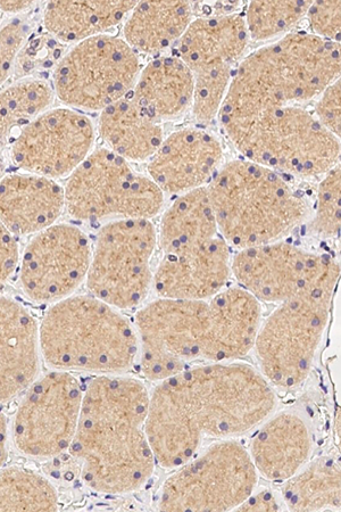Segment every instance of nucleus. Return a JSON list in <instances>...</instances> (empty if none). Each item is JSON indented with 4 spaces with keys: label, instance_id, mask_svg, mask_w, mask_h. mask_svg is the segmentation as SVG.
I'll return each mask as SVG.
<instances>
[{
    "label": "nucleus",
    "instance_id": "nucleus-39",
    "mask_svg": "<svg viewBox=\"0 0 341 512\" xmlns=\"http://www.w3.org/2000/svg\"><path fill=\"white\" fill-rule=\"evenodd\" d=\"M282 501L269 489H260L249 495L248 499L241 503L237 511H279L282 509Z\"/></svg>",
    "mask_w": 341,
    "mask_h": 512
},
{
    "label": "nucleus",
    "instance_id": "nucleus-35",
    "mask_svg": "<svg viewBox=\"0 0 341 512\" xmlns=\"http://www.w3.org/2000/svg\"><path fill=\"white\" fill-rule=\"evenodd\" d=\"M313 35L339 44L341 32V3L314 2L306 13Z\"/></svg>",
    "mask_w": 341,
    "mask_h": 512
},
{
    "label": "nucleus",
    "instance_id": "nucleus-36",
    "mask_svg": "<svg viewBox=\"0 0 341 512\" xmlns=\"http://www.w3.org/2000/svg\"><path fill=\"white\" fill-rule=\"evenodd\" d=\"M27 28L21 19L15 18L0 29V89L10 77L11 71L18 60Z\"/></svg>",
    "mask_w": 341,
    "mask_h": 512
},
{
    "label": "nucleus",
    "instance_id": "nucleus-15",
    "mask_svg": "<svg viewBox=\"0 0 341 512\" xmlns=\"http://www.w3.org/2000/svg\"><path fill=\"white\" fill-rule=\"evenodd\" d=\"M89 237L78 227L55 224L35 235L20 261L24 294L37 303H56L85 282L90 266Z\"/></svg>",
    "mask_w": 341,
    "mask_h": 512
},
{
    "label": "nucleus",
    "instance_id": "nucleus-40",
    "mask_svg": "<svg viewBox=\"0 0 341 512\" xmlns=\"http://www.w3.org/2000/svg\"><path fill=\"white\" fill-rule=\"evenodd\" d=\"M8 426L6 417L0 412V467L5 466L8 457Z\"/></svg>",
    "mask_w": 341,
    "mask_h": 512
},
{
    "label": "nucleus",
    "instance_id": "nucleus-14",
    "mask_svg": "<svg viewBox=\"0 0 341 512\" xmlns=\"http://www.w3.org/2000/svg\"><path fill=\"white\" fill-rule=\"evenodd\" d=\"M339 274V264L329 255L282 241L247 247L231 260L239 287L265 303L284 302Z\"/></svg>",
    "mask_w": 341,
    "mask_h": 512
},
{
    "label": "nucleus",
    "instance_id": "nucleus-11",
    "mask_svg": "<svg viewBox=\"0 0 341 512\" xmlns=\"http://www.w3.org/2000/svg\"><path fill=\"white\" fill-rule=\"evenodd\" d=\"M140 71L139 56L126 40L97 36L62 57L54 73V94L69 109L102 112L132 92Z\"/></svg>",
    "mask_w": 341,
    "mask_h": 512
},
{
    "label": "nucleus",
    "instance_id": "nucleus-22",
    "mask_svg": "<svg viewBox=\"0 0 341 512\" xmlns=\"http://www.w3.org/2000/svg\"><path fill=\"white\" fill-rule=\"evenodd\" d=\"M64 210V188L53 179L21 172L0 180V224L14 236L38 234Z\"/></svg>",
    "mask_w": 341,
    "mask_h": 512
},
{
    "label": "nucleus",
    "instance_id": "nucleus-16",
    "mask_svg": "<svg viewBox=\"0 0 341 512\" xmlns=\"http://www.w3.org/2000/svg\"><path fill=\"white\" fill-rule=\"evenodd\" d=\"M95 137L93 122L80 111L47 110L16 136L12 160L32 175L53 180L68 177L93 152Z\"/></svg>",
    "mask_w": 341,
    "mask_h": 512
},
{
    "label": "nucleus",
    "instance_id": "nucleus-19",
    "mask_svg": "<svg viewBox=\"0 0 341 512\" xmlns=\"http://www.w3.org/2000/svg\"><path fill=\"white\" fill-rule=\"evenodd\" d=\"M262 324L261 302L241 287L224 288L209 300L201 361H237L254 349Z\"/></svg>",
    "mask_w": 341,
    "mask_h": 512
},
{
    "label": "nucleus",
    "instance_id": "nucleus-41",
    "mask_svg": "<svg viewBox=\"0 0 341 512\" xmlns=\"http://www.w3.org/2000/svg\"><path fill=\"white\" fill-rule=\"evenodd\" d=\"M33 2H0V11L7 14H20L30 10Z\"/></svg>",
    "mask_w": 341,
    "mask_h": 512
},
{
    "label": "nucleus",
    "instance_id": "nucleus-25",
    "mask_svg": "<svg viewBox=\"0 0 341 512\" xmlns=\"http://www.w3.org/2000/svg\"><path fill=\"white\" fill-rule=\"evenodd\" d=\"M98 130L108 150L128 162L148 161L164 139L161 122L151 117L131 92L102 111Z\"/></svg>",
    "mask_w": 341,
    "mask_h": 512
},
{
    "label": "nucleus",
    "instance_id": "nucleus-28",
    "mask_svg": "<svg viewBox=\"0 0 341 512\" xmlns=\"http://www.w3.org/2000/svg\"><path fill=\"white\" fill-rule=\"evenodd\" d=\"M219 236L207 187L179 195L165 211L157 242L165 253L187 249Z\"/></svg>",
    "mask_w": 341,
    "mask_h": 512
},
{
    "label": "nucleus",
    "instance_id": "nucleus-10",
    "mask_svg": "<svg viewBox=\"0 0 341 512\" xmlns=\"http://www.w3.org/2000/svg\"><path fill=\"white\" fill-rule=\"evenodd\" d=\"M157 231L151 220L118 219L99 230L86 278L88 291L118 310L139 307L153 287Z\"/></svg>",
    "mask_w": 341,
    "mask_h": 512
},
{
    "label": "nucleus",
    "instance_id": "nucleus-26",
    "mask_svg": "<svg viewBox=\"0 0 341 512\" xmlns=\"http://www.w3.org/2000/svg\"><path fill=\"white\" fill-rule=\"evenodd\" d=\"M191 21L188 2L137 3L124 24V40L137 54L158 55L178 43Z\"/></svg>",
    "mask_w": 341,
    "mask_h": 512
},
{
    "label": "nucleus",
    "instance_id": "nucleus-27",
    "mask_svg": "<svg viewBox=\"0 0 341 512\" xmlns=\"http://www.w3.org/2000/svg\"><path fill=\"white\" fill-rule=\"evenodd\" d=\"M137 2H52L44 12L46 30L62 43L79 44L107 35L128 18Z\"/></svg>",
    "mask_w": 341,
    "mask_h": 512
},
{
    "label": "nucleus",
    "instance_id": "nucleus-31",
    "mask_svg": "<svg viewBox=\"0 0 341 512\" xmlns=\"http://www.w3.org/2000/svg\"><path fill=\"white\" fill-rule=\"evenodd\" d=\"M58 508L55 486L35 470L0 467V511H54Z\"/></svg>",
    "mask_w": 341,
    "mask_h": 512
},
{
    "label": "nucleus",
    "instance_id": "nucleus-4",
    "mask_svg": "<svg viewBox=\"0 0 341 512\" xmlns=\"http://www.w3.org/2000/svg\"><path fill=\"white\" fill-rule=\"evenodd\" d=\"M207 192L222 238L239 250L281 241L309 213L286 176L247 160L223 165Z\"/></svg>",
    "mask_w": 341,
    "mask_h": 512
},
{
    "label": "nucleus",
    "instance_id": "nucleus-13",
    "mask_svg": "<svg viewBox=\"0 0 341 512\" xmlns=\"http://www.w3.org/2000/svg\"><path fill=\"white\" fill-rule=\"evenodd\" d=\"M83 390L76 376L56 370L23 393L12 424V440L23 456L52 459L69 451L76 435Z\"/></svg>",
    "mask_w": 341,
    "mask_h": 512
},
{
    "label": "nucleus",
    "instance_id": "nucleus-7",
    "mask_svg": "<svg viewBox=\"0 0 341 512\" xmlns=\"http://www.w3.org/2000/svg\"><path fill=\"white\" fill-rule=\"evenodd\" d=\"M339 275L279 303L262 322L254 349L261 374L274 388L293 391L309 377L328 325Z\"/></svg>",
    "mask_w": 341,
    "mask_h": 512
},
{
    "label": "nucleus",
    "instance_id": "nucleus-17",
    "mask_svg": "<svg viewBox=\"0 0 341 512\" xmlns=\"http://www.w3.org/2000/svg\"><path fill=\"white\" fill-rule=\"evenodd\" d=\"M222 160V144L212 132L180 129L163 139L148 160V177L164 194L181 195L209 186Z\"/></svg>",
    "mask_w": 341,
    "mask_h": 512
},
{
    "label": "nucleus",
    "instance_id": "nucleus-21",
    "mask_svg": "<svg viewBox=\"0 0 341 512\" xmlns=\"http://www.w3.org/2000/svg\"><path fill=\"white\" fill-rule=\"evenodd\" d=\"M39 326L22 303L0 296V404L10 402L36 381Z\"/></svg>",
    "mask_w": 341,
    "mask_h": 512
},
{
    "label": "nucleus",
    "instance_id": "nucleus-5",
    "mask_svg": "<svg viewBox=\"0 0 341 512\" xmlns=\"http://www.w3.org/2000/svg\"><path fill=\"white\" fill-rule=\"evenodd\" d=\"M39 344L49 366L69 373L118 375L138 360L133 322L91 294L54 303L39 326Z\"/></svg>",
    "mask_w": 341,
    "mask_h": 512
},
{
    "label": "nucleus",
    "instance_id": "nucleus-33",
    "mask_svg": "<svg viewBox=\"0 0 341 512\" xmlns=\"http://www.w3.org/2000/svg\"><path fill=\"white\" fill-rule=\"evenodd\" d=\"M234 71V66L224 65L193 72L194 96L191 110L197 121L207 123L219 117Z\"/></svg>",
    "mask_w": 341,
    "mask_h": 512
},
{
    "label": "nucleus",
    "instance_id": "nucleus-8",
    "mask_svg": "<svg viewBox=\"0 0 341 512\" xmlns=\"http://www.w3.org/2000/svg\"><path fill=\"white\" fill-rule=\"evenodd\" d=\"M65 211L85 222L151 220L163 209L164 193L148 176L108 148H97L69 176Z\"/></svg>",
    "mask_w": 341,
    "mask_h": 512
},
{
    "label": "nucleus",
    "instance_id": "nucleus-12",
    "mask_svg": "<svg viewBox=\"0 0 341 512\" xmlns=\"http://www.w3.org/2000/svg\"><path fill=\"white\" fill-rule=\"evenodd\" d=\"M209 301L162 299L136 315L141 374L152 382L181 373L201 361Z\"/></svg>",
    "mask_w": 341,
    "mask_h": 512
},
{
    "label": "nucleus",
    "instance_id": "nucleus-20",
    "mask_svg": "<svg viewBox=\"0 0 341 512\" xmlns=\"http://www.w3.org/2000/svg\"><path fill=\"white\" fill-rule=\"evenodd\" d=\"M247 450L259 475L284 483L312 458L314 436L309 420L293 409L274 412L255 429Z\"/></svg>",
    "mask_w": 341,
    "mask_h": 512
},
{
    "label": "nucleus",
    "instance_id": "nucleus-23",
    "mask_svg": "<svg viewBox=\"0 0 341 512\" xmlns=\"http://www.w3.org/2000/svg\"><path fill=\"white\" fill-rule=\"evenodd\" d=\"M249 39L243 15L203 16L191 21L178 41L176 56L191 72L235 66L246 53Z\"/></svg>",
    "mask_w": 341,
    "mask_h": 512
},
{
    "label": "nucleus",
    "instance_id": "nucleus-38",
    "mask_svg": "<svg viewBox=\"0 0 341 512\" xmlns=\"http://www.w3.org/2000/svg\"><path fill=\"white\" fill-rule=\"evenodd\" d=\"M19 263L18 241L2 224H0V288L14 274Z\"/></svg>",
    "mask_w": 341,
    "mask_h": 512
},
{
    "label": "nucleus",
    "instance_id": "nucleus-2",
    "mask_svg": "<svg viewBox=\"0 0 341 512\" xmlns=\"http://www.w3.org/2000/svg\"><path fill=\"white\" fill-rule=\"evenodd\" d=\"M149 392L137 378L101 375L83 391L69 449L89 490L123 495L143 489L156 460L146 434Z\"/></svg>",
    "mask_w": 341,
    "mask_h": 512
},
{
    "label": "nucleus",
    "instance_id": "nucleus-30",
    "mask_svg": "<svg viewBox=\"0 0 341 512\" xmlns=\"http://www.w3.org/2000/svg\"><path fill=\"white\" fill-rule=\"evenodd\" d=\"M54 95L48 82L36 78L21 79L0 89V147L14 130L26 127L47 111Z\"/></svg>",
    "mask_w": 341,
    "mask_h": 512
},
{
    "label": "nucleus",
    "instance_id": "nucleus-24",
    "mask_svg": "<svg viewBox=\"0 0 341 512\" xmlns=\"http://www.w3.org/2000/svg\"><path fill=\"white\" fill-rule=\"evenodd\" d=\"M131 93L158 122L177 119L193 104V72L176 55L157 57L140 71Z\"/></svg>",
    "mask_w": 341,
    "mask_h": 512
},
{
    "label": "nucleus",
    "instance_id": "nucleus-37",
    "mask_svg": "<svg viewBox=\"0 0 341 512\" xmlns=\"http://www.w3.org/2000/svg\"><path fill=\"white\" fill-rule=\"evenodd\" d=\"M341 82L340 79L324 90L316 105V118L321 125L338 138L341 135Z\"/></svg>",
    "mask_w": 341,
    "mask_h": 512
},
{
    "label": "nucleus",
    "instance_id": "nucleus-32",
    "mask_svg": "<svg viewBox=\"0 0 341 512\" xmlns=\"http://www.w3.org/2000/svg\"><path fill=\"white\" fill-rule=\"evenodd\" d=\"M311 2H252L244 16L249 38L266 40L282 35L301 22Z\"/></svg>",
    "mask_w": 341,
    "mask_h": 512
},
{
    "label": "nucleus",
    "instance_id": "nucleus-3",
    "mask_svg": "<svg viewBox=\"0 0 341 512\" xmlns=\"http://www.w3.org/2000/svg\"><path fill=\"white\" fill-rule=\"evenodd\" d=\"M340 69L338 43L313 33H288L239 63L219 117L311 101L339 79Z\"/></svg>",
    "mask_w": 341,
    "mask_h": 512
},
{
    "label": "nucleus",
    "instance_id": "nucleus-29",
    "mask_svg": "<svg viewBox=\"0 0 341 512\" xmlns=\"http://www.w3.org/2000/svg\"><path fill=\"white\" fill-rule=\"evenodd\" d=\"M282 487L281 501L290 511H339L341 476L339 459L331 454L311 459Z\"/></svg>",
    "mask_w": 341,
    "mask_h": 512
},
{
    "label": "nucleus",
    "instance_id": "nucleus-18",
    "mask_svg": "<svg viewBox=\"0 0 341 512\" xmlns=\"http://www.w3.org/2000/svg\"><path fill=\"white\" fill-rule=\"evenodd\" d=\"M231 260L229 244L219 236L165 253L155 271L153 287L162 299L209 301L227 287Z\"/></svg>",
    "mask_w": 341,
    "mask_h": 512
},
{
    "label": "nucleus",
    "instance_id": "nucleus-6",
    "mask_svg": "<svg viewBox=\"0 0 341 512\" xmlns=\"http://www.w3.org/2000/svg\"><path fill=\"white\" fill-rule=\"evenodd\" d=\"M230 143L251 161L284 176H326L340 160L339 138L297 105L220 118Z\"/></svg>",
    "mask_w": 341,
    "mask_h": 512
},
{
    "label": "nucleus",
    "instance_id": "nucleus-1",
    "mask_svg": "<svg viewBox=\"0 0 341 512\" xmlns=\"http://www.w3.org/2000/svg\"><path fill=\"white\" fill-rule=\"evenodd\" d=\"M277 407L276 388L243 362H209L163 379L149 393L146 418L156 465L177 469L207 439L252 433Z\"/></svg>",
    "mask_w": 341,
    "mask_h": 512
},
{
    "label": "nucleus",
    "instance_id": "nucleus-34",
    "mask_svg": "<svg viewBox=\"0 0 341 512\" xmlns=\"http://www.w3.org/2000/svg\"><path fill=\"white\" fill-rule=\"evenodd\" d=\"M340 164L323 176L319 185L310 233L323 239H335L340 233Z\"/></svg>",
    "mask_w": 341,
    "mask_h": 512
},
{
    "label": "nucleus",
    "instance_id": "nucleus-9",
    "mask_svg": "<svg viewBox=\"0 0 341 512\" xmlns=\"http://www.w3.org/2000/svg\"><path fill=\"white\" fill-rule=\"evenodd\" d=\"M248 450L237 439L219 440L178 467L162 485L160 511H232L259 483Z\"/></svg>",
    "mask_w": 341,
    "mask_h": 512
}]
</instances>
